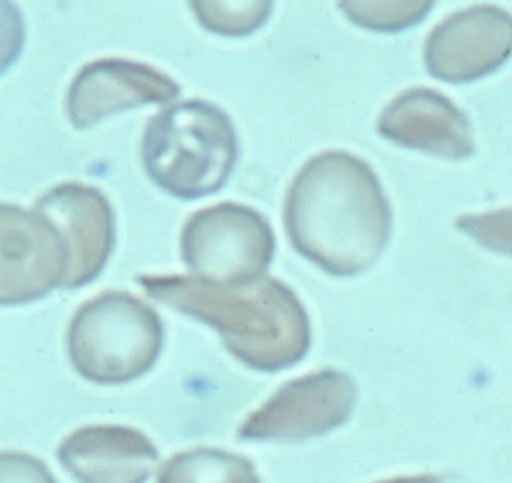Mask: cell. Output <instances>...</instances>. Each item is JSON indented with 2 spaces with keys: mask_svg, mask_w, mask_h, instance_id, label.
I'll use <instances>...</instances> for the list:
<instances>
[{
  "mask_svg": "<svg viewBox=\"0 0 512 483\" xmlns=\"http://www.w3.org/2000/svg\"><path fill=\"white\" fill-rule=\"evenodd\" d=\"M156 483H261L252 461L220 449H193L162 465Z\"/></svg>",
  "mask_w": 512,
  "mask_h": 483,
  "instance_id": "cell-13",
  "label": "cell"
},
{
  "mask_svg": "<svg viewBox=\"0 0 512 483\" xmlns=\"http://www.w3.org/2000/svg\"><path fill=\"white\" fill-rule=\"evenodd\" d=\"M60 232L70 254L64 289L93 283L115 246V215L107 197L89 185L64 183L39 197L35 207Z\"/></svg>",
  "mask_w": 512,
  "mask_h": 483,
  "instance_id": "cell-10",
  "label": "cell"
},
{
  "mask_svg": "<svg viewBox=\"0 0 512 483\" xmlns=\"http://www.w3.org/2000/svg\"><path fill=\"white\" fill-rule=\"evenodd\" d=\"M386 140L449 160L474 154V134L463 111L431 89H410L398 95L377 121Z\"/></svg>",
  "mask_w": 512,
  "mask_h": 483,
  "instance_id": "cell-11",
  "label": "cell"
},
{
  "mask_svg": "<svg viewBox=\"0 0 512 483\" xmlns=\"http://www.w3.org/2000/svg\"><path fill=\"white\" fill-rule=\"evenodd\" d=\"M377 483H443L435 475H404V477H394L386 481H377Z\"/></svg>",
  "mask_w": 512,
  "mask_h": 483,
  "instance_id": "cell-19",
  "label": "cell"
},
{
  "mask_svg": "<svg viewBox=\"0 0 512 483\" xmlns=\"http://www.w3.org/2000/svg\"><path fill=\"white\" fill-rule=\"evenodd\" d=\"M512 58V13L480 5L453 13L426 39L424 64L433 78L461 84L496 72Z\"/></svg>",
  "mask_w": 512,
  "mask_h": 483,
  "instance_id": "cell-8",
  "label": "cell"
},
{
  "mask_svg": "<svg viewBox=\"0 0 512 483\" xmlns=\"http://www.w3.org/2000/svg\"><path fill=\"white\" fill-rule=\"evenodd\" d=\"M181 97V86L160 70L132 60L105 58L84 66L66 95V115L76 129L144 105H164Z\"/></svg>",
  "mask_w": 512,
  "mask_h": 483,
  "instance_id": "cell-9",
  "label": "cell"
},
{
  "mask_svg": "<svg viewBox=\"0 0 512 483\" xmlns=\"http://www.w3.org/2000/svg\"><path fill=\"white\" fill-rule=\"evenodd\" d=\"M138 283L152 299L216 330L230 353L254 371L289 369L310 350V318L279 279L216 283L195 275H144Z\"/></svg>",
  "mask_w": 512,
  "mask_h": 483,
  "instance_id": "cell-2",
  "label": "cell"
},
{
  "mask_svg": "<svg viewBox=\"0 0 512 483\" xmlns=\"http://www.w3.org/2000/svg\"><path fill=\"white\" fill-rule=\"evenodd\" d=\"M164 326L154 307L125 291H105L74 314L66 350L74 371L97 385L144 377L158 361Z\"/></svg>",
  "mask_w": 512,
  "mask_h": 483,
  "instance_id": "cell-4",
  "label": "cell"
},
{
  "mask_svg": "<svg viewBox=\"0 0 512 483\" xmlns=\"http://www.w3.org/2000/svg\"><path fill=\"white\" fill-rule=\"evenodd\" d=\"M58 459L80 483H146L160 463L150 438L130 426H84L68 434Z\"/></svg>",
  "mask_w": 512,
  "mask_h": 483,
  "instance_id": "cell-12",
  "label": "cell"
},
{
  "mask_svg": "<svg viewBox=\"0 0 512 483\" xmlns=\"http://www.w3.org/2000/svg\"><path fill=\"white\" fill-rule=\"evenodd\" d=\"M142 162L164 193L193 201L222 191L238 162V136L230 115L207 101L168 105L148 119Z\"/></svg>",
  "mask_w": 512,
  "mask_h": 483,
  "instance_id": "cell-3",
  "label": "cell"
},
{
  "mask_svg": "<svg viewBox=\"0 0 512 483\" xmlns=\"http://www.w3.org/2000/svg\"><path fill=\"white\" fill-rule=\"evenodd\" d=\"M68 269L66 242L48 217L0 203V305L33 303L64 289Z\"/></svg>",
  "mask_w": 512,
  "mask_h": 483,
  "instance_id": "cell-7",
  "label": "cell"
},
{
  "mask_svg": "<svg viewBox=\"0 0 512 483\" xmlns=\"http://www.w3.org/2000/svg\"><path fill=\"white\" fill-rule=\"evenodd\" d=\"M181 256L195 277L246 283L269 271L275 234L267 219L246 205H211L195 211L185 222Z\"/></svg>",
  "mask_w": 512,
  "mask_h": 483,
  "instance_id": "cell-5",
  "label": "cell"
},
{
  "mask_svg": "<svg viewBox=\"0 0 512 483\" xmlns=\"http://www.w3.org/2000/svg\"><path fill=\"white\" fill-rule=\"evenodd\" d=\"M392 222V207L373 168L343 150L310 158L283 205L295 252L334 277L371 269L392 238Z\"/></svg>",
  "mask_w": 512,
  "mask_h": 483,
  "instance_id": "cell-1",
  "label": "cell"
},
{
  "mask_svg": "<svg viewBox=\"0 0 512 483\" xmlns=\"http://www.w3.org/2000/svg\"><path fill=\"white\" fill-rule=\"evenodd\" d=\"M0 483H56L44 461L29 453H0Z\"/></svg>",
  "mask_w": 512,
  "mask_h": 483,
  "instance_id": "cell-18",
  "label": "cell"
},
{
  "mask_svg": "<svg viewBox=\"0 0 512 483\" xmlns=\"http://www.w3.org/2000/svg\"><path fill=\"white\" fill-rule=\"evenodd\" d=\"M345 17L369 31H406L426 19L437 0H336Z\"/></svg>",
  "mask_w": 512,
  "mask_h": 483,
  "instance_id": "cell-15",
  "label": "cell"
},
{
  "mask_svg": "<svg viewBox=\"0 0 512 483\" xmlns=\"http://www.w3.org/2000/svg\"><path fill=\"white\" fill-rule=\"evenodd\" d=\"M357 402L353 379L320 371L285 383L238 428L240 441H306L343 426Z\"/></svg>",
  "mask_w": 512,
  "mask_h": 483,
  "instance_id": "cell-6",
  "label": "cell"
},
{
  "mask_svg": "<svg viewBox=\"0 0 512 483\" xmlns=\"http://www.w3.org/2000/svg\"><path fill=\"white\" fill-rule=\"evenodd\" d=\"M457 228L480 246L512 256V207L463 215L457 219Z\"/></svg>",
  "mask_w": 512,
  "mask_h": 483,
  "instance_id": "cell-16",
  "label": "cell"
},
{
  "mask_svg": "<svg viewBox=\"0 0 512 483\" xmlns=\"http://www.w3.org/2000/svg\"><path fill=\"white\" fill-rule=\"evenodd\" d=\"M189 7L205 31L246 37L267 25L275 0H189Z\"/></svg>",
  "mask_w": 512,
  "mask_h": 483,
  "instance_id": "cell-14",
  "label": "cell"
},
{
  "mask_svg": "<svg viewBox=\"0 0 512 483\" xmlns=\"http://www.w3.org/2000/svg\"><path fill=\"white\" fill-rule=\"evenodd\" d=\"M25 48V21L15 0H0V76L7 74Z\"/></svg>",
  "mask_w": 512,
  "mask_h": 483,
  "instance_id": "cell-17",
  "label": "cell"
}]
</instances>
